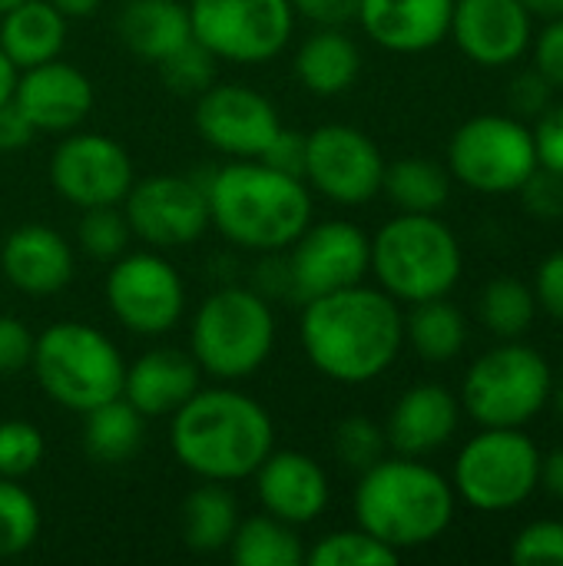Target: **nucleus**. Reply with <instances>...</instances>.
Masks as SVG:
<instances>
[{
  "instance_id": "13",
  "label": "nucleus",
  "mask_w": 563,
  "mask_h": 566,
  "mask_svg": "<svg viewBox=\"0 0 563 566\" xmlns=\"http://www.w3.org/2000/svg\"><path fill=\"white\" fill-rule=\"evenodd\" d=\"M302 179L338 206H365L382 192L385 156L368 133L345 123H329L305 133Z\"/></svg>"
},
{
  "instance_id": "41",
  "label": "nucleus",
  "mask_w": 563,
  "mask_h": 566,
  "mask_svg": "<svg viewBox=\"0 0 563 566\" xmlns=\"http://www.w3.org/2000/svg\"><path fill=\"white\" fill-rule=\"evenodd\" d=\"M518 192H521V199H524V206H528L531 216H538V219H544V222H557V219H563L561 172H551V169L538 166Z\"/></svg>"
},
{
  "instance_id": "36",
  "label": "nucleus",
  "mask_w": 563,
  "mask_h": 566,
  "mask_svg": "<svg viewBox=\"0 0 563 566\" xmlns=\"http://www.w3.org/2000/svg\"><path fill=\"white\" fill-rule=\"evenodd\" d=\"M129 239H133V232H129V222L119 206L83 209V219L76 226V242H80L83 255H90L96 262H116L119 255H126Z\"/></svg>"
},
{
  "instance_id": "29",
  "label": "nucleus",
  "mask_w": 563,
  "mask_h": 566,
  "mask_svg": "<svg viewBox=\"0 0 563 566\" xmlns=\"http://www.w3.org/2000/svg\"><path fill=\"white\" fill-rule=\"evenodd\" d=\"M239 527V504L226 484L206 481L183 501V541L196 554L226 551Z\"/></svg>"
},
{
  "instance_id": "39",
  "label": "nucleus",
  "mask_w": 563,
  "mask_h": 566,
  "mask_svg": "<svg viewBox=\"0 0 563 566\" xmlns=\"http://www.w3.org/2000/svg\"><path fill=\"white\" fill-rule=\"evenodd\" d=\"M46 454L43 434L30 421H3L0 424V478L20 481L40 468Z\"/></svg>"
},
{
  "instance_id": "8",
  "label": "nucleus",
  "mask_w": 563,
  "mask_h": 566,
  "mask_svg": "<svg viewBox=\"0 0 563 566\" xmlns=\"http://www.w3.org/2000/svg\"><path fill=\"white\" fill-rule=\"evenodd\" d=\"M554 375L548 358L521 338L484 352L465 375L461 408L481 428H524L551 401Z\"/></svg>"
},
{
  "instance_id": "6",
  "label": "nucleus",
  "mask_w": 563,
  "mask_h": 566,
  "mask_svg": "<svg viewBox=\"0 0 563 566\" xmlns=\"http://www.w3.org/2000/svg\"><path fill=\"white\" fill-rule=\"evenodd\" d=\"M30 368L46 398L76 415L119 398L126 375L119 348L83 322H56L37 335Z\"/></svg>"
},
{
  "instance_id": "3",
  "label": "nucleus",
  "mask_w": 563,
  "mask_h": 566,
  "mask_svg": "<svg viewBox=\"0 0 563 566\" xmlns=\"http://www.w3.org/2000/svg\"><path fill=\"white\" fill-rule=\"evenodd\" d=\"M209 222L239 249L282 252L312 222L305 179L272 169L262 159H232L206 182Z\"/></svg>"
},
{
  "instance_id": "30",
  "label": "nucleus",
  "mask_w": 563,
  "mask_h": 566,
  "mask_svg": "<svg viewBox=\"0 0 563 566\" xmlns=\"http://www.w3.org/2000/svg\"><path fill=\"white\" fill-rule=\"evenodd\" d=\"M405 342L415 348V355L421 361H428V365H448L468 345V322L445 298L415 302L411 305V315L405 318Z\"/></svg>"
},
{
  "instance_id": "14",
  "label": "nucleus",
  "mask_w": 563,
  "mask_h": 566,
  "mask_svg": "<svg viewBox=\"0 0 563 566\" xmlns=\"http://www.w3.org/2000/svg\"><path fill=\"white\" fill-rule=\"evenodd\" d=\"M372 272V239L352 222H309L289 245L285 282L299 302L365 282Z\"/></svg>"
},
{
  "instance_id": "54",
  "label": "nucleus",
  "mask_w": 563,
  "mask_h": 566,
  "mask_svg": "<svg viewBox=\"0 0 563 566\" xmlns=\"http://www.w3.org/2000/svg\"><path fill=\"white\" fill-rule=\"evenodd\" d=\"M551 401H554V411H557V418L563 421V381L551 391Z\"/></svg>"
},
{
  "instance_id": "40",
  "label": "nucleus",
  "mask_w": 563,
  "mask_h": 566,
  "mask_svg": "<svg viewBox=\"0 0 563 566\" xmlns=\"http://www.w3.org/2000/svg\"><path fill=\"white\" fill-rule=\"evenodd\" d=\"M511 564L534 566V564H563V521H534L524 531L514 534Z\"/></svg>"
},
{
  "instance_id": "2",
  "label": "nucleus",
  "mask_w": 563,
  "mask_h": 566,
  "mask_svg": "<svg viewBox=\"0 0 563 566\" xmlns=\"http://www.w3.org/2000/svg\"><path fill=\"white\" fill-rule=\"evenodd\" d=\"M176 461L202 481L236 484L275 451L269 411L236 388H199L169 424Z\"/></svg>"
},
{
  "instance_id": "50",
  "label": "nucleus",
  "mask_w": 563,
  "mask_h": 566,
  "mask_svg": "<svg viewBox=\"0 0 563 566\" xmlns=\"http://www.w3.org/2000/svg\"><path fill=\"white\" fill-rule=\"evenodd\" d=\"M541 488L563 501V448L551 451L548 458H541Z\"/></svg>"
},
{
  "instance_id": "34",
  "label": "nucleus",
  "mask_w": 563,
  "mask_h": 566,
  "mask_svg": "<svg viewBox=\"0 0 563 566\" xmlns=\"http://www.w3.org/2000/svg\"><path fill=\"white\" fill-rule=\"evenodd\" d=\"M402 554H395L388 544L372 537L362 527L352 531H332L322 541H315L312 551H305L309 566H392Z\"/></svg>"
},
{
  "instance_id": "9",
  "label": "nucleus",
  "mask_w": 563,
  "mask_h": 566,
  "mask_svg": "<svg viewBox=\"0 0 563 566\" xmlns=\"http://www.w3.org/2000/svg\"><path fill=\"white\" fill-rule=\"evenodd\" d=\"M541 451L524 428H481L455 461V494L484 514H504L541 488Z\"/></svg>"
},
{
  "instance_id": "35",
  "label": "nucleus",
  "mask_w": 563,
  "mask_h": 566,
  "mask_svg": "<svg viewBox=\"0 0 563 566\" xmlns=\"http://www.w3.org/2000/svg\"><path fill=\"white\" fill-rule=\"evenodd\" d=\"M40 534V507L20 481L0 478V557H17Z\"/></svg>"
},
{
  "instance_id": "22",
  "label": "nucleus",
  "mask_w": 563,
  "mask_h": 566,
  "mask_svg": "<svg viewBox=\"0 0 563 566\" xmlns=\"http://www.w3.org/2000/svg\"><path fill=\"white\" fill-rule=\"evenodd\" d=\"M455 0H358V23L382 50H435L451 27Z\"/></svg>"
},
{
  "instance_id": "32",
  "label": "nucleus",
  "mask_w": 563,
  "mask_h": 566,
  "mask_svg": "<svg viewBox=\"0 0 563 566\" xmlns=\"http://www.w3.org/2000/svg\"><path fill=\"white\" fill-rule=\"evenodd\" d=\"M143 415L119 395L93 411H86L83 444L86 454L100 464H123L143 444Z\"/></svg>"
},
{
  "instance_id": "44",
  "label": "nucleus",
  "mask_w": 563,
  "mask_h": 566,
  "mask_svg": "<svg viewBox=\"0 0 563 566\" xmlns=\"http://www.w3.org/2000/svg\"><path fill=\"white\" fill-rule=\"evenodd\" d=\"M531 50H534V70L554 90H563V17L544 20L541 33H534L531 40Z\"/></svg>"
},
{
  "instance_id": "47",
  "label": "nucleus",
  "mask_w": 563,
  "mask_h": 566,
  "mask_svg": "<svg viewBox=\"0 0 563 566\" xmlns=\"http://www.w3.org/2000/svg\"><path fill=\"white\" fill-rule=\"evenodd\" d=\"M259 159L269 163L279 172H289V176L302 179L305 176V133H292V129L282 126Z\"/></svg>"
},
{
  "instance_id": "33",
  "label": "nucleus",
  "mask_w": 563,
  "mask_h": 566,
  "mask_svg": "<svg viewBox=\"0 0 563 566\" xmlns=\"http://www.w3.org/2000/svg\"><path fill=\"white\" fill-rule=\"evenodd\" d=\"M534 315H538V298H534L531 285H524L518 279H494L481 289L478 318L494 338L514 342V338L528 335L534 325Z\"/></svg>"
},
{
  "instance_id": "43",
  "label": "nucleus",
  "mask_w": 563,
  "mask_h": 566,
  "mask_svg": "<svg viewBox=\"0 0 563 566\" xmlns=\"http://www.w3.org/2000/svg\"><path fill=\"white\" fill-rule=\"evenodd\" d=\"M538 166L563 176V103H551L531 126Z\"/></svg>"
},
{
  "instance_id": "17",
  "label": "nucleus",
  "mask_w": 563,
  "mask_h": 566,
  "mask_svg": "<svg viewBox=\"0 0 563 566\" xmlns=\"http://www.w3.org/2000/svg\"><path fill=\"white\" fill-rule=\"evenodd\" d=\"M196 129L212 149L232 159H259L282 129V119L272 99L259 90L242 83H212L196 96Z\"/></svg>"
},
{
  "instance_id": "18",
  "label": "nucleus",
  "mask_w": 563,
  "mask_h": 566,
  "mask_svg": "<svg viewBox=\"0 0 563 566\" xmlns=\"http://www.w3.org/2000/svg\"><path fill=\"white\" fill-rule=\"evenodd\" d=\"M448 36L488 70L518 63L534 40V17L521 0H455Z\"/></svg>"
},
{
  "instance_id": "52",
  "label": "nucleus",
  "mask_w": 563,
  "mask_h": 566,
  "mask_svg": "<svg viewBox=\"0 0 563 566\" xmlns=\"http://www.w3.org/2000/svg\"><path fill=\"white\" fill-rule=\"evenodd\" d=\"M528 7L531 17L538 20H554V17H563V0H521Z\"/></svg>"
},
{
  "instance_id": "1",
  "label": "nucleus",
  "mask_w": 563,
  "mask_h": 566,
  "mask_svg": "<svg viewBox=\"0 0 563 566\" xmlns=\"http://www.w3.org/2000/svg\"><path fill=\"white\" fill-rule=\"evenodd\" d=\"M299 335L315 371L338 385H365L398 361L405 315L388 292L358 282L309 298Z\"/></svg>"
},
{
  "instance_id": "24",
  "label": "nucleus",
  "mask_w": 563,
  "mask_h": 566,
  "mask_svg": "<svg viewBox=\"0 0 563 566\" xmlns=\"http://www.w3.org/2000/svg\"><path fill=\"white\" fill-rule=\"evenodd\" d=\"M202 368L179 348H153L123 375V398L143 418H173L202 385Z\"/></svg>"
},
{
  "instance_id": "48",
  "label": "nucleus",
  "mask_w": 563,
  "mask_h": 566,
  "mask_svg": "<svg viewBox=\"0 0 563 566\" xmlns=\"http://www.w3.org/2000/svg\"><path fill=\"white\" fill-rule=\"evenodd\" d=\"M292 10L319 27H345L358 17V0H289Z\"/></svg>"
},
{
  "instance_id": "10",
  "label": "nucleus",
  "mask_w": 563,
  "mask_h": 566,
  "mask_svg": "<svg viewBox=\"0 0 563 566\" xmlns=\"http://www.w3.org/2000/svg\"><path fill=\"white\" fill-rule=\"evenodd\" d=\"M538 169L531 126L518 116L481 113L461 123L448 143V172L484 196L518 192Z\"/></svg>"
},
{
  "instance_id": "16",
  "label": "nucleus",
  "mask_w": 563,
  "mask_h": 566,
  "mask_svg": "<svg viewBox=\"0 0 563 566\" xmlns=\"http://www.w3.org/2000/svg\"><path fill=\"white\" fill-rule=\"evenodd\" d=\"M53 189L76 209L119 206L136 182L129 153L103 133H70L50 156Z\"/></svg>"
},
{
  "instance_id": "20",
  "label": "nucleus",
  "mask_w": 563,
  "mask_h": 566,
  "mask_svg": "<svg viewBox=\"0 0 563 566\" xmlns=\"http://www.w3.org/2000/svg\"><path fill=\"white\" fill-rule=\"evenodd\" d=\"M252 478L262 511L292 527L319 521L329 507V474L302 451H272Z\"/></svg>"
},
{
  "instance_id": "38",
  "label": "nucleus",
  "mask_w": 563,
  "mask_h": 566,
  "mask_svg": "<svg viewBox=\"0 0 563 566\" xmlns=\"http://www.w3.org/2000/svg\"><path fill=\"white\" fill-rule=\"evenodd\" d=\"M385 451H388L385 428H378L372 418H345L335 428V458L358 474L378 464Z\"/></svg>"
},
{
  "instance_id": "49",
  "label": "nucleus",
  "mask_w": 563,
  "mask_h": 566,
  "mask_svg": "<svg viewBox=\"0 0 563 566\" xmlns=\"http://www.w3.org/2000/svg\"><path fill=\"white\" fill-rule=\"evenodd\" d=\"M37 136V129L27 123V116L7 99L0 106V153H20L30 146V139Z\"/></svg>"
},
{
  "instance_id": "12",
  "label": "nucleus",
  "mask_w": 563,
  "mask_h": 566,
  "mask_svg": "<svg viewBox=\"0 0 563 566\" xmlns=\"http://www.w3.org/2000/svg\"><path fill=\"white\" fill-rule=\"evenodd\" d=\"M106 305L133 335H166L186 312V285L159 252H126L106 275Z\"/></svg>"
},
{
  "instance_id": "28",
  "label": "nucleus",
  "mask_w": 563,
  "mask_h": 566,
  "mask_svg": "<svg viewBox=\"0 0 563 566\" xmlns=\"http://www.w3.org/2000/svg\"><path fill=\"white\" fill-rule=\"evenodd\" d=\"M382 192L402 212L438 216L448 206V196H451V172H448V166H441L435 159L405 156V159L385 163Z\"/></svg>"
},
{
  "instance_id": "37",
  "label": "nucleus",
  "mask_w": 563,
  "mask_h": 566,
  "mask_svg": "<svg viewBox=\"0 0 563 566\" xmlns=\"http://www.w3.org/2000/svg\"><path fill=\"white\" fill-rule=\"evenodd\" d=\"M216 53L206 50L196 36L189 43H183L176 53H169L166 60H159V76L163 83L176 93V96H199L216 83Z\"/></svg>"
},
{
  "instance_id": "51",
  "label": "nucleus",
  "mask_w": 563,
  "mask_h": 566,
  "mask_svg": "<svg viewBox=\"0 0 563 566\" xmlns=\"http://www.w3.org/2000/svg\"><path fill=\"white\" fill-rule=\"evenodd\" d=\"M46 3H53L66 20H83V17H93L100 7H103V0H46Z\"/></svg>"
},
{
  "instance_id": "7",
  "label": "nucleus",
  "mask_w": 563,
  "mask_h": 566,
  "mask_svg": "<svg viewBox=\"0 0 563 566\" xmlns=\"http://www.w3.org/2000/svg\"><path fill=\"white\" fill-rule=\"evenodd\" d=\"M275 348V315L269 302L242 285L212 292L192 318V358L202 375L239 381L256 375Z\"/></svg>"
},
{
  "instance_id": "23",
  "label": "nucleus",
  "mask_w": 563,
  "mask_h": 566,
  "mask_svg": "<svg viewBox=\"0 0 563 566\" xmlns=\"http://www.w3.org/2000/svg\"><path fill=\"white\" fill-rule=\"evenodd\" d=\"M461 421V401L441 385L408 388L388 415V448L405 458H428L441 451Z\"/></svg>"
},
{
  "instance_id": "4",
  "label": "nucleus",
  "mask_w": 563,
  "mask_h": 566,
  "mask_svg": "<svg viewBox=\"0 0 563 566\" xmlns=\"http://www.w3.org/2000/svg\"><path fill=\"white\" fill-rule=\"evenodd\" d=\"M451 481L418 458H382L355 488V521L395 554L435 544L455 521Z\"/></svg>"
},
{
  "instance_id": "15",
  "label": "nucleus",
  "mask_w": 563,
  "mask_h": 566,
  "mask_svg": "<svg viewBox=\"0 0 563 566\" xmlns=\"http://www.w3.org/2000/svg\"><path fill=\"white\" fill-rule=\"evenodd\" d=\"M119 209L129 232L149 249L192 245L212 226L206 186L186 176H146L133 182Z\"/></svg>"
},
{
  "instance_id": "5",
  "label": "nucleus",
  "mask_w": 563,
  "mask_h": 566,
  "mask_svg": "<svg viewBox=\"0 0 563 566\" xmlns=\"http://www.w3.org/2000/svg\"><path fill=\"white\" fill-rule=\"evenodd\" d=\"M461 269V242L438 216L402 212L372 239V272L395 302L448 298Z\"/></svg>"
},
{
  "instance_id": "21",
  "label": "nucleus",
  "mask_w": 563,
  "mask_h": 566,
  "mask_svg": "<svg viewBox=\"0 0 563 566\" xmlns=\"http://www.w3.org/2000/svg\"><path fill=\"white\" fill-rule=\"evenodd\" d=\"M3 279L23 295H56L73 282V249L50 226H20L0 245Z\"/></svg>"
},
{
  "instance_id": "42",
  "label": "nucleus",
  "mask_w": 563,
  "mask_h": 566,
  "mask_svg": "<svg viewBox=\"0 0 563 566\" xmlns=\"http://www.w3.org/2000/svg\"><path fill=\"white\" fill-rule=\"evenodd\" d=\"M551 103H554V86L538 70H524V73H518L511 80V90H508L511 116H518V119H538Z\"/></svg>"
},
{
  "instance_id": "11",
  "label": "nucleus",
  "mask_w": 563,
  "mask_h": 566,
  "mask_svg": "<svg viewBox=\"0 0 563 566\" xmlns=\"http://www.w3.org/2000/svg\"><path fill=\"white\" fill-rule=\"evenodd\" d=\"M192 36L229 63H269L279 56L295 27L289 0H189Z\"/></svg>"
},
{
  "instance_id": "31",
  "label": "nucleus",
  "mask_w": 563,
  "mask_h": 566,
  "mask_svg": "<svg viewBox=\"0 0 563 566\" xmlns=\"http://www.w3.org/2000/svg\"><path fill=\"white\" fill-rule=\"evenodd\" d=\"M226 551L236 566L305 564V547H302L299 527H292L272 514H256V517L239 521Z\"/></svg>"
},
{
  "instance_id": "19",
  "label": "nucleus",
  "mask_w": 563,
  "mask_h": 566,
  "mask_svg": "<svg viewBox=\"0 0 563 566\" xmlns=\"http://www.w3.org/2000/svg\"><path fill=\"white\" fill-rule=\"evenodd\" d=\"M10 103L37 133H73L93 109V83L83 70L56 56L17 70Z\"/></svg>"
},
{
  "instance_id": "26",
  "label": "nucleus",
  "mask_w": 563,
  "mask_h": 566,
  "mask_svg": "<svg viewBox=\"0 0 563 566\" xmlns=\"http://www.w3.org/2000/svg\"><path fill=\"white\" fill-rule=\"evenodd\" d=\"M66 46V17L46 0H20L0 13V50L17 70L56 60Z\"/></svg>"
},
{
  "instance_id": "55",
  "label": "nucleus",
  "mask_w": 563,
  "mask_h": 566,
  "mask_svg": "<svg viewBox=\"0 0 563 566\" xmlns=\"http://www.w3.org/2000/svg\"><path fill=\"white\" fill-rule=\"evenodd\" d=\"M13 3H20V0H0V13H3V10H10Z\"/></svg>"
},
{
  "instance_id": "45",
  "label": "nucleus",
  "mask_w": 563,
  "mask_h": 566,
  "mask_svg": "<svg viewBox=\"0 0 563 566\" xmlns=\"http://www.w3.org/2000/svg\"><path fill=\"white\" fill-rule=\"evenodd\" d=\"M33 335L30 328L13 318V315H0V375H17L23 368H30L33 361Z\"/></svg>"
},
{
  "instance_id": "46",
  "label": "nucleus",
  "mask_w": 563,
  "mask_h": 566,
  "mask_svg": "<svg viewBox=\"0 0 563 566\" xmlns=\"http://www.w3.org/2000/svg\"><path fill=\"white\" fill-rule=\"evenodd\" d=\"M534 298H538V308H544L551 318L563 322V249L561 252H551L538 272H534Z\"/></svg>"
},
{
  "instance_id": "27",
  "label": "nucleus",
  "mask_w": 563,
  "mask_h": 566,
  "mask_svg": "<svg viewBox=\"0 0 563 566\" xmlns=\"http://www.w3.org/2000/svg\"><path fill=\"white\" fill-rule=\"evenodd\" d=\"M362 73V53L342 27H319L295 53V76L315 96L345 93Z\"/></svg>"
},
{
  "instance_id": "25",
  "label": "nucleus",
  "mask_w": 563,
  "mask_h": 566,
  "mask_svg": "<svg viewBox=\"0 0 563 566\" xmlns=\"http://www.w3.org/2000/svg\"><path fill=\"white\" fill-rule=\"evenodd\" d=\"M116 30L123 46L149 63L166 60L192 40L189 7L179 0H126Z\"/></svg>"
},
{
  "instance_id": "53",
  "label": "nucleus",
  "mask_w": 563,
  "mask_h": 566,
  "mask_svg": "<svg viewBox=\"0 0 563 566\" xmlns=\"http://www.w3.org/2000/svg\"><path fill=\"white\" fill-rule=\"evenodd\" d=\"M13 83H17V66L7 60V53L0 50V106L13 96Z\"/></svg>"
}]
</instances>
